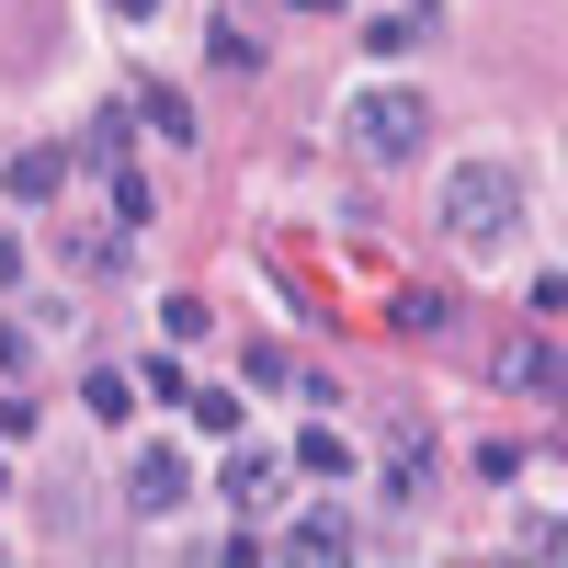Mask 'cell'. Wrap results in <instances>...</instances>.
<instances>
[{
    "label": "cell",
    "mask_w": 568,
    "mask_h": 568,
    "mask_svg": "<svg viewBox=\"0 0 568 568\" xmlns=\"http://www.w3.org/2000/svg\"><path fill=\"white\" fill-rule=\"evenodd\" d=\"M342 149L364 171H409L420 149H433V91H420V80H364L342 103Z\"/></svg>",
    "instance_id": "1"
},
{
    "label": "cell",
    "mask_w": 568,
    "mask_h": 568,
    "mask_svg": "<svg viewBox=\"0 0 568 568\" xmlns=\"http://www.w3.org/2000/svg\"><path fill=\"white\" fill-rule=\"evenodd\" d=\"M524 171L511 160H466V171H444V194H433V216H444V240H466V251H500V240H524Z\"/></svg>",
    "instance_id": "2"
},
{
    "label": "cell",
    "mask_w": 568,
    "mask_h": 568,
    "mask_svg": "<svg viewBox=\"0 0 568 568\" xmlns=\"http://www.w3.org/2000/svg\"><path fill=\"white\" fill-rule=\"evenodd\" d=\"M125 500L160 524V511H182V500H194V466H182L171 444H136V466H125Z\"/></svg>",
    "instance_id": "3"
},
{
    "label": "cell",
    "mask_w": 568,
    "mask_h": 568,
    "mask_svg": "<svg viewBox=\"0 0 568 568\" xmlns=\"http://www.w3.org/2000/svg\"><path fill=\"white\" fill-rule=\"evenodd\" d=\"M284 557H307V568L353 557V511H296V524H284Z\"/></svg>",
    "instance_id": "4"
},
{
    "label": "cell",
    "mask_w": 568,
    "mask_h": 568,
    "mask_svg": "<svg viewBox=\"0 0 568 568\" xmlns=\"http://www.w3.org/2000/svg\"><path fill=\"white\" fill-rule=\"evenodd\" d=\"M0 182H12V205H58V194H69V149H23Z\"/></svg>",
    "instance_id": "5"
},
{
    "label": "cell",
    "mask_w": 568,
    "mask_h": 568,
    "mask_svg": "<svg viewBox=\"0 0 568 568\" xmlns=\"http://www.w3.org/2000/svg\"><path fill=\"white\" fill-rule=\"evenodd\" d=\"M69 273H125V227H69Z\"/></svg>",
    "instance_id": "6"
},
{
    "label": "cell",
    "mask_w": 568,
    "mask_h": 568,
    "mask_svg": "<svg viewBox=\"0 0 568 568\" xmlns=\"http://www.w3.org/2000/svg\"><path fill=\"white\" fill-rule=\"evenodd\" d=\"M216 489L240 500V511H251V500H273V455H262V444H240V455L216 466Z\"/></svg>",
    "instance_id": "7"
},
{
    "label": "cell",
    "mask_w": 568,
    "mask_h": 568,
    "mask_svg": "<svg viewBox=\"0 0 568 568\" xmlns=\"http://www.w3.org/2000/svg\"><path fill=\"white\" fill-rule=\"evenodd\" d=\"M500 387H535V398H546V387H557V353H546V342H511V353H500Z\"/></svg>",
    "instance_id": "8"
},
{
    "label": "cell",
    "mask_w": 568,
    "mask_h": 568,
    "mask_svg": "<svg viewBox=\"0 0 568 568\" xmlns=\"http://www.w3.org/2000/svg\"><path fill=\"white\" fill-rule=\"evenodd\" d=\"M136 114H149V125L171 136V149H182V136H194V103H182V91H160V80H149V91H136Z\"/></svg>",
    "instance_id": "9"
},
{
    "label": "cell",
    "mask_w": 568,
    "mask_h": 568,
    "mask_svg": "<svg viewBox=\"0 0 568 568\" xmlns=\"http://www.w3.org/2000/svg\"><path fill=\"white\" fill-rule=\"evenodd\" d=\"M296 466H318V478H342V466H353V444H342V433L318 420V433H296Z\"/></svg>",
    "instance_id": "10"
},
{
    "label": "cell",
    "mask_w": 568,
    "mask_h": 568,
    "mask_svg": "<svg viewBox=\"0 0 568 568\" xmlns=\"http://www.w3.org/2000/svg\"><path fill=\"white\" fill-rule=\"evenodd\" d=\"M149 205H160L149 171H114V227H149Z\"/></svg>",
    "instance_id": "11"
},
{
    "label": "cell",
    "mask_w": 568,
    "mask_h": 568,
    "mask_svg": "<svg viewBox=\"0 0 568 568\" xmlns=\"http://www.w3.org/2000/svg\"><path fill=\"white\" fill-rule=\"evenodd\" d=\"M91 171H125V114H91Z\"/></svg>",
    "instance_id": "12"
},
{
    "label": "cell",
    "mask_w": 568,
    "mask_h": 568,
    "mask_svg": "<svg viewBox=\"0 0 568 568\" xmlns=\"http://www.w3.org/2000/svg\"><path fill=\"white\" fill-rule=\"evenodd\" d=\"M136 387H149L160 409H171V398H194V387H182V364H171V353H149V364H136Z\"/></svg>",
    "instance_id": "13"
},
{
    "label": "cell",
    "mask_w": 568,
    "mask_h": 568,
    "mask_svg": "<svg viewBox=\"0 0 568 568\" xmlns=\"http://www.w3.org/2000/svg\"><path fill=\"white\" fill-rule=\"evenodd\" d=\"M557 546H568V535H557V500H535V511H524V557H557Z\"/></svg>",
    "instance_id": "14"
},
{
    "label": "cell",
    "mask_w": 568,
    "mask_h": 568,
    "mask_svg": "<svg viewBox=\"0 0 568 568\" xmlns=\"http://www.w3.org/2000/svg\"><path fill=\"white\" fill-rule=\"evenodd\" d=\"M34 364V329H12V318H0V375H23Z\"/></svg>",
    "instance_id": "15"
},
{
    "label": "cell",
    "mask_w": 568,
    "mask_h": 568,
    "mask_svg": "<svg viewBox=\"0 0 568 568\" xmlns=\"http://www.w3.org/2000/svg\"><path fill=\"white\" fill-rule=\"evenodd\" d=\"M149 12H160V0H114V23H149Z\"/></svg>",
    "instance_id": "16"
},
{
    "label": "cell",
    "mask_w": 568,
    "mask_h": 568,
    "mask_svg": "<svg viewBox=\"0 0 568 568\" xmlns=\"http://www.w3.org/2000/svg\"><path fill=\"white\" fill-rule=\"evenodd\" d=\"M12 273H23V251H12V240H0V284H12Z\"/></svg>",
    "instance_id": "17"
},
{
    "label": "cell",
    "mask_w": 568,
    "mask_h": 568,
    "mask_svg": "<svg viewBox=\"0 0 568 568\" xmlns=\"http://www.w3.org/2000/svg\"><path fill=\"white\" fill-rule=\"evenodd\" d=\"M296 12H342V0H296Z\"/></svg>",
    "instance_id": "18"
}]
</instances>
